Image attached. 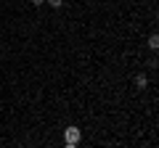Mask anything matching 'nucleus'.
Listing matches in <instances>:
<instances>
[{"instance_id": "f257e3e1", "label": "nucleus", "mask_w": 159, "mask_h": 148, "mask_svg": "<svg viewBox=\"0 0 159 148\" xmlns=\"http://www.w3.org/2000/svg\"><path fill=\"white\" fill-rule=\"evenodd\" d=\"M80 140H82V132H80V127H66L64 130V143H66L69 148H74V146H80Z\"/></svg>"}, {"instance_id": "f03ea898", "label": "nucleus", "mask_w": 159, "mask_h": 148, "mask_svg": "<svg viewBox=\"0 0 159 148\" xmlns=\"http://www.w3.org/2000/svg\"><path fill=\"white\" fill-rule=\"evenodd\" d=\"M146 48H148V50H157V48H159V37H157V34H151V37L146 40Z\"/></svg>"}, {"instance_id": "7ed1b4c3", "label": "nucleus", "mask_w": 159, "mask_h": 148, "mask_svg": "<svg viewBox=\"0 0 159 148\" xmlns=\"http://www.w3.org/2000/svg\"><path fill=\"white\" fill-rule=\"evenodd\" d=\"M135 87H138V90H143V87H148V80L143 77V74H138V77H135Z\"/></svg>"}, {"instance_id": "20e7f679", "label": "nucleus", "mask_w": 159, "mask_h": 148, "mask_svg": "<svg viewBox=\"0 0 159 148\" xmlns=\"http://www.w3.org/2000/svg\"><path fill=\"white\" fill-rule=\"evenodd\" d=\"M45 3H48L51 8H61V6H64V0H45Z\"/></svg>"}, {"instance_id": "39448f33", "label": "nucleus", "mask_w": 159, "mask_h": 148, "mask_svg": "<svg viewBox=\"0 0 159 148\" xmlns=\"http://www.w3.org/2000/svg\"><path fill=\"white\" fill-rule=\"evenodd\" d=\"M29 3H32V6H37V8H40V6H45V0H29Z\"/></svg>"}]
</instances>
